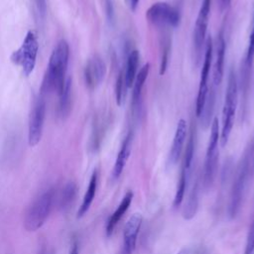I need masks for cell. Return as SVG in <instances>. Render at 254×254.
Segmentation results:
<instances>
[{"instance_id":"obj_1","label":"cell","mask_w":254,"mask_h":254,"mask_svg":"<svg viewBox=\"0 0 254 254\" xmlns=\"http://www.w3.org/2000/svg\"><path fill=\"white\" fill-rule=\"evenodd\" d=\"M68 58L69 46L67 42L64 40L59 41L51 54L48 67L41 85V94L44 95L53 91L58 94L61 92L67 78L65 77V74Z\"/></svg>"},{"instance_id":"obj_2","label":"cell","mask_w":254,"mask_h":254,"mask_svg":"<svg viewBox=\"0 0 254 254\" xmlns=\"http://www.w3.org/2000/svg\"><path fill=\"white\" fill-rule=\"evenodd\" d=\"M238 104V81L234 70H230L221 115L220 144L224 147L230 137Z\"/></svg>"},{"instance_id":"obj_3","label":"cell","mask_w":254,"mask_h":254,"mask_svg":"<svg viewBox=\"0 0 254 254\" xmlns=\"http://www.w3.org/2000/svg\"><path fill=\"white\" fill-rule=\"evenodd\" d=\"M54 200L55 190L49 189L31 203L24 219V227L27 231H37L44 225L51 213Z\"/></svg>"},{"instance_id":"obj_4","label":"cell","mask_w":254,"mask_h":254,"mask_svg":"<svg viewBox=\"0 0 254 254\" xmlns=\"http://www.w3.org/2000/svg\"><path fill=\"white\" fill-rule=\"evenodd\" d=\"M38 51L39 43L37 36L33 31H29L20 48L12 54L11 61L22 67L25 75H29L35 68Z\"/></svg>"},{"instance_id":"obj_5","label":"cell","mask_w":254,"mask_h":254,"mask_svg":"<svg viewBox=\"0 0 254 254\" xmlns=\"http://www.w3.org/2000/svg\"><path fill=\"white\" fill-rule=\"evenodd\" d=\"M218 123L217 118H214L211 121L210 126V135L203 166V185L206 189L212 185L217 168L218 144L220 142V130Z\"/></svg>"},{"instance_id":"obj_6","label":"cell","mask_w":254,"mask_h":254,"mask_svg":"<svg viewBox=\"0 0 254 254\" xmlns=\"http://www.w3.org/2000/svg\"><path fill=\"white\" fill-rule=\"evenodd\" d=\"M253 176L254 175L247 168V166L242 161H240L232 184L230 199L228 204V214L231 218H234L237 215L241 206L245 190Z\"/></svg>"},{"instance_id":"obj_7","label":"cell","mask_w":254,"mask_h":254,"mask_svg":"<svg viewBox=\"0 0 254 254\" xmlns=\"http://www.w3.org/2000/svg\"><path fill=\"white\" fill-rule=\"evenodd\" d=\"M149 22L160 27L176 28L181 21L179 10L167 2H156L146 11Z\"/></svg>"},{"instance_id":"obj_8","label":"cell","mask_w":254,"mask_h":254,"mask_svg":"<svg viewBox=\"0 0 254 254\" xmlns=\"http://www.w3.org/2000/svg\"><path fill=\"white\" fill-rule=\"evenodd\" d=\"M46 117V100L43 94L35 97L29 117L28 142L31 147L39 144L43 134Z\"/></svg>"},{"instance_id":"obj_9","label":"cell","mask_w":254,"mask_h":254,"mask_svg":"<svg viewBox=\"0 0 254 254\" xmlns=\"http://www.w3.org/2000/svg\"><path fill=\"white\" fill-rule=\"evenodd\" d=\"M209 14H210V0H201V4L196 16L195 24L193 27V49L196 64L199 63L202 48L205 41V36L208 27L209 21Z\"/></svg>"},{"instance_id":"obj_10","label":"cell","mask_w":254,"mask_h":254,"mask_svg":"<svg viewBox=\"0 0 254 254\" xmlns=\"http://www.w3.org/2000/svg\"><path fill=\"white\" fill-rule=\"evenodd\" d=\"M212 51H213V46H212V40L209 37L206 40L205 43V52H204V58L202 62V66L200 69V77H199V83H198V90H197V95H196V100H195V114L197 117H199L207 92H208V77H209V72H210V67H211V63H212Z\"/></svg>"},{"instance_id":"obj_11","label":"cell","mask_w":254,"mask_h":254,"mask_svg":"<svg viewBox=\"0 0 254 254\" xmlns=\"http://www.w3.org/2000/svg\"><path fill=\"white\" fill-rule=\"evenodd\" d=\"M84 81L89 89H95L101 84L106 74V64L98 55L90 57L84 67Z\"/></svg>"},{"instance_id":"obj_12","label":"cell","mask_w":254,"mask_h":254,"mask_svg":"<svg viewBox=\"0 0 254 254\" xmlns=\"http://www.w3.org/2000/svg\"><path fill=\"white\" fill-rule=\"evenodd\" d=\"M143 221L141 213H133L127 220L123 230V252L122 254H132L136 248L137 236Z\"/></svg>"},{"instance_id":"obj_13","label":"cell","mask_w":254,"mask_h":254,"mask_svg":"<svg viewBox=\"0 0 254 254\" xmlns=\"http://www.w3.org/2000/svg\"><path fill=\"white\" fill-rule=\"evenodd\" d=\"M187 136H188L187 122L184 119H180L176 127L173 143H172L170 154H169L170 164L176 165L179 162L184 149V145L186 143Z\"/></svg>"},{"instance_id":"obj_14","label":"cell","mask_w":254,"mask_h":254,"mask_svg":"<svg viewBox=\"0 0 254 254\" xmlns=\"http://www.w3.org/2000/svg\"><path fill=\"white\" fill-rule=\"evenodd\" d=\"M215 56L212 67V81L213 85L217 86L221 83L224 73V59H225V40L223 33L217 35L215 43Z\"/></svg>"},{"instance_id":"obj_15","label":"cell","mask_w":254,"mask_h":254,"mask_svg":"<svg viewBox=\"0 0 254 254\" xmlns=\"http://www.w3.org/2000/svg\"><path fill=\"white\" fill-rule=\"evenodd\" d=\"M132 141H133V134L132 132H129L125 136L121 144V147L119 149V152L117 154V157L112 169V173H111L113 180H117L121 176L128 162V159L131 154V149H132Z\"/></svg>"},{"instance_id":"obj_16","label":"cell","mask_w":254,"mask_h":254,"mask_svg":"<svg viewBox=\"0 0 254 254\" xmlns=\"http://www.w3.org/2000/svg\"><path fill=\"white\" fill-rule=\"evenodd\" d=\"M132 199H133V192L131 190H128L125 193V195L123 196V198L121 199L117 208L112 212V214L110 215V217L108 218V220L106 222L105 232H106L107 237L111 236V234L113 233L116 225L118 224V222L120 221L122 216L125 214L127 209L129 208V206L132 202Z\"/></svg>"},{"instance_id":"obj_17","label":"cell","mask_w":254,"mask_h":254,"mask_svg":"<svg viewBox=\"0 0 254 254\" xmlns=\"http://www.w3.org/2000/svg\"><path fill=\"white\" fill-rule=\"evenodd\" d=\"M150 64L147 63L145 64L140 70L138 71L134 82H133V90H132V108L133 110L138 109L139 104H140V100H141V96H142V91H143V87L145 85V82L147 80V77L149 75L150 72Z\"/></svg>"},{"instance_id":"obj_18","label":"cell","mask_w":254,"mask_h":254,"mask_svg":"<svg viewBox=\"0 0 254 254\" xmlns=\"http://www.w3.org/2000/svg\"><path fill=\"white\" fill-rule=\"evenodd\" d=\"M254 62V14H253V20H252V27H251V32L249 35V40H248V47L245 55V60L243 63V70H242V87H244V92L247 90V85L249 82V74H250V69L252 67Z\"/></svg>"},{"instance_id":"obj_19","label":"cell","mask_w":254,"mask_h":254,"mask_svg":"<svg viewBox=\"0 0 254 254\" xmlns=\"http://www.w3.org/2000/svg\"><path fill=\"white\" fill-rule=\"evenodd\" d=\"M58 116L61 119L66 118L71 110V78L67 77L63 89L59 93Z\"/></svg>"},{"instance_id":"obj_20","label":"cell","mask_w":254,"mask_h":254,"mask_svg":"<svg viewBox=\"0 0 254 254\" xmlns=\"http://www.w3.org/2000/svg\"><path fill=\"white\" fill-rule=\"evenodd\" d=\"M97 182H98V173H97L96 170H94L91 177H90V180H89L86 191L84 193V196L82 198L81 204L79 205V208L77 210V217L78 218L82 217L88 211V209L90 208V206L93 202L95 193H96Z\"/></svg>"},{"instance_id":"obj_21","label":"cell","mask_w":254,"mask_h":254,"mask_svg":"<svg viewBox=\"0 0 254 254\" xmlns=\"http://www.w3.org/2000/svg\"><path fill=\"white\" fill-rule=\"evenodd\" d=\"M139 59L140 55L137 50H133L129 53L126 61V64L124 69V76H125V81L126 84L129 87L133 85L134 79L138 73V66H139Z\"/></svg>"},{"instance_id":"obj_22","label":"cell","mask_w":254,"mask_h":254,"mask_svg":"<svg viewBox=\"0 0 254 254\" xmlns=\"http://www.w3.org/2000/svg\"><path fill=\"white\" fill-rule=\"evenodd\" d=\"M214 102H215V86L213 85L212 87H210V89L208 88V92H207L201 113L199 115L201 125L203 126V128H207L210 125L211 116L214 108Z\"/></svg>"},{"instance_id":"obj_23","label":"cell","mask_w":254,"mask_h":254,"mask_svg":"<svg viewBox=\"0 0 254 254\" xmlns=\"http://www.w3.org/2000/svg\"><path fill=\"white\" fill-rule=\"evenodd\" d=\"M197 205H198V187H197V184L195 183L191 190L190 191L188 199L185 203V206L183 209V217L186 220L191 219L196 213Z\"/></svg>"},{"instance_id":"obj_24","label":"cell","mask_w":254,"mask_h":254,"mask_svg":"<svg viewBox=\"0 0 254 254\" xmlns=\"http://www.w3.org/2000/svg\"><path fill=\"white\" fill-rule=\"evenodd\" d=\"M194 130L191 129L189 141L187 143V147L185 150V155H184V160H183V166H182V171L185 172L187 175L190 176V169L193 161V154H194Z\"/></svg>"},{"instance_id":"obj_25","label":"cell","mask_w":254,"mask_h":254,"mask_svg":"<svg viewBox=\"0 0 254 254\" xmlns=\"http://www.w3.org/2000/svg\"><path fill=\"white\" fill-rule=\"evenodd\" d=\"M76 194V185L73 182H68L62 190L59 204L62 209L67 208L73 201Z\"/></svg>"},{"instance_id":"obj_26","label":"cell","mask_w":254,"mask_h":254,"mask_svg":"<svg viewBox=\"0 0 254 254\" xmlns=\"http://www.w3.org/2000/svg\"><path fill=\"white\" fill-rule=\"evenodd\" d=\"M127 89H128V86L125 81L124 69H121L118 73L116 83H115V97H116V102L119 106H121L125 101Z\"/></svg>"},{"instance_id":"obj_27","label":"cell","mask_w":254,"mask_h":254,"mask_svg":"<svg viewBox=\"0 0 254 254\" xmlns=\"http://www.w3.org/2000/svg\"><path fill=\"white\" fill-rule=\"evenodd\" d=\"M190 180V176L187 175L185 172L181 171V175L177 184V189H176V193H175V198H174V206L178 207L185 196L186 193V190L188 187V183Z\"/></svg>"},{"instance_id":"obj_28","label":"cell","mask_w":254,"mask_h":254,"mask_svg":"<svg viewBox=\"0 0 254 254\" xmlns=\"http://www.w3.org/2000/svg\"><path fill=\"white\" fill-rule=\"evenodd\" d=\"M254 253V220L251 223L247 237H246V245H245V254H253Z\"/></svg>"},{"instance_id":"obj_29","label":"cell","mask_w":254,"mask_h":254,"mask_svg":"<svg viewBox=\"0 0 254 254\" xmlns=\"http://www.w3.org/2000/svg\"><path fill=\"white\" fill-rule=\"evenodd\" d=\"M36 8L40 14L41 17H45L46 15V11H47V4H46V0H34Z\"/></svg>"},{"instance_id":"obj_30","label":"cell","mask_w":254,"mask_h":254,"mask_svg":"<svg viewBox=\"0 0 254 254\" xmlns=\"http://www.w3.org/2000/svg\"><path fill=\"white\" fill-rule=\"evenodd\" d=\"M231 0H217V6L221 12H224L230 6Z\"/></svg>"},{"instance_id":"obj_31","label":"cell","mask_w":254,"mask_h":254,"mask_svg":"<svg viewBox=\"0 0 254 254\" xmlns=\"http://www.w3.org/2000/svg\"><path fill=\"white\" fill-rule=\"evenodd\" d=\"M139 1L140 0H125V3L127 5V7L129 8V10L134 12L137 9V7H138Z\"/></svg>"},{"instance_id":"obj_32","label":"cell","mask_w":254,"mask_h":254,"mask_svg":"<svg viewBox=\"0 0 254 254\" xmlns=\"http://www.w3.org/2000/svg\"><path fill=\"white\" fill-rule=\"evenodd\" d=\"M106 11H107L108 17L111 18L113 15V10H112V5H111L110 0H106Z\"/></svg>"},{"instance_id":"obj_33","label":"cell","mask_w":254,"mask_h":254,"mask_svg":"<svg viewBox=\"0 0 254 254\" xmlns=\"http://www.w3.org/2000/svg\"><path fill=\"white\" fill-rule=\"evenodd\" d=\"M68 254H79V251H78V245L77 243H73L70 250H69V253Z\"/></svg>"},{"instance_id":"obj_34","label":"cell","mask_w":254,"mask_h":254,"mask_svg":"<svg viewBox=\"0 0 254 254\" xmlns=\"http://www.w3.org/2000/svg\"><path fill=\"white\" fill-rule=\"evenodd\" d=\"M178 254H184V253H182V252H180V253H178Z\"/></svg>"}]
</instances>
